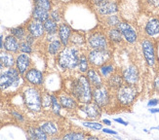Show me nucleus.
Listing matches in <instances>:
<instances>
[{"label":"nucleus","mask_w":159,"mask_h":140,"mask_svg":"<svg viewBox=\"0 0 159 140\" xmlns=\"http://www.w3.org/2000/svg\"><path fill=\"white\" fill-rule=\"evenodd\" d=\"M71 94L79 103L85 104L93 99V87L86 76L81 75L73 81L71 86Z\"/></svg>","instance_id":"obj_1"},{"label":"nucleus","mask_w":159,"mask_h":140,"mask_svg":"<svg viewBox=\"0 0 159 140\" xmlns=\"http://www.w3.org/2000/svg\"><path fill=\"white\" fill-rule=\"evenodd\" d=\"M80 59L79 50L75 47H66L59 55V65L63 69L73 70L78 67Z\"/></svg>","instance_id":"obj_2"},{"label":"nucleus","mask_w":159,"mask_h":140,"mask_svg":"<svg viewBox=\"0 0 159 140\" xmlns=\"http://www.w3.org/2000/svg\"><path fill=\"white\" fill-rule=\"evenodd\" d=\"M87 58L90 65L95 68H99L102 64L109 62L112 55L108 49H91V51L88 52Z\"/></svg>","instance_id":"obj_3"},{"label":"nucleus","mask_w":159,"mask_h":140,"mask_svg":"<svg viewBox=\"0 0 159 140\" xmlns=\"http://www.w3.org/2000/svg\"><path fill=\"white\" fill-rule=\"evenodd\" d=\"M138 95V90L134 85L125 84L116 90V98L123 106H129L132 104Z\"/></svg>","instance_id":"obj_4"},{"label":"nucleus","mask_w":159,"mask_h":140,"mask_svg":"<svg viewBox=\"0 0 159 140\" xmlns=\"http://www.w3.org/2000/svg\"><path fill=\"white\" fill-rule=\"evenodd\" d=\"M25 106L32 112H39L42 107V97L39 90L35 88H29L24 93Z\"/></svg>","instance_id":"obj_5"},{"label":"nucleus","mask_w":159,"mask_h":140,"mask_svg":"<svg viewBox=\"0 0 159 140\" xmlns=\"http://www.w3.org/2000/svg\"><path fill=\"white\" fill-rule=\"evenodd\" d=\"M142 51L143 58L146 59L147 64L150 67H152L156 63V53H155V45L153 41L150 38L147 37L143 38L141 41Z\"/></svg>","instance_id":"obj_6"},{"label":"nucleus","mask_w":159,"mask_h":140,"mask_svg":"<svg viewBox=\"0 0 159 140\" xmlns=\"http://www.w3.org/2000/svg\"><path fill=\"white\" fill-rule=\"evenodd\" d=\"M20 83V73L17 69L9 68L6 72L0 74V90H4Z\"/></svg>","instance_id":"obj_7"},{"label":"nucleus","mask_w":159,"mask_h":140,"mask_svg":"<svg viewBox=\"0 0 159 140\" xmlns=\"http://www.w3.org/2000/svg\"><path fill=\"white\" fill-rule=\"evenodd\" d=\"M92 101H94L101 108L108 106V104L110 103V93L108 87L102 86L99 88H93Z\"/></svg>","instance_id":"obj_8"},{"label":"nucleus","mask_w":159,"mask_h":140,"mask_svg":"<svg viewBox=\"0 0 159 140\" xmlns=\"http://www.w3.org/2000/svg\"><path fill=\"white\" fill-rule=\"evenodd\" d=\"M108 41L107 34L102 31H95L89 35L87 43L91 49H108Z\"/></svg>","instance_id":"obj_9"},{"label":"nucleus","mask_w":159,"mask_h":140,"mask_svg":"<svg viewBox=\"0 0 159 140\" xmlns=\"http://www.w3.org/2000/svg\"><path fill=\"white\" fill-rule=\"evenodd\" d=\"M95 6L97 13L102 17L113 15L118 12V4L115 0H102V2Z\"/></svg>","instance_id":"obj_10"},{"label":"nucleus","mask_w":159,"mask_h":140,"mask_svg":"<svg viewBox=\"0 0 159 140\" xmlns=\"http://www.w3.org/2000/svg\"><path fill=\"white\" fill-rule=\"evenodd\" d=\"M121 32L122 36L127 43L129 44H135L138 41V33L136 29L127 22H121L116 26Z\"/></svg>","instance_id":"obj_11"},{"label":"nucleus","mask_w":159,"mask_h":140,"mask_svg":"<svg viewBox=\"0 0 159 140\" xmlns=\"http://www.w3.org/2000/svg\"><path fill=\"white\" fill-rule=\"evenodd\" d=\"M122 77L125 84L136 86L140 80V72L138 67L134 64H131L122 71Z\"/></svg>","instance_id":"obj_12"},{"label":"nucleus","mask_w":159,"mask_h":140,"mask_svg":"<svg viewBox=\"0 0 159 140\" xmlns=\"http://www.w3.org/2000/svg\"><path fill=\"white\" fill-rule=\"evenodd\" d=\"M80 110L82 113L85 114L86 118L89 119L90 121L98 120L102 115V108L98 106L95 102H92V101L89 103L82 104Z\"/></svg>","instance_id":"obj_13"},{"label":"nucleus","mask_w":159,"mask_h":140,"mask_svg":"<svg viewBox=\"0 0 159 140\" xmlns=\"http://www.w3.org/2000/svg\"><path fill=\"white\" fill-rule=\"evenodd\" d=\"M144 33L148 38H156L159 36V19L151 18L144 25Z\"/></svg>","instance_id":"obj_14"},{"label":"nucleus","mask_w":159,"mask_h":140,"mask_svg":"<svg viewBox=\"0 0 159 140\" xmlns=\"http://www.w3.org/2000/svg\"><path fill=\"white\" fill-rule=\"evenodd\" d=\"M86 77L93 88H99L103 86V79L100 72L95 67H91L86 72Z\"/></svg>","instance_id":"obj_15"},{"label":"nucleus","mask_w":159,"mask_h":140,"mask_svg":"<svg viewBox=\"0 0 159 140\" xmlns=\"http://www.w3.org/2000/svg\"><path fill=\"white\" fill-rule=\"evenodd\" d=\"M72 34V29L71 27L67 24H61L58 29V35L59 39L61 42L63 46L66 47L70 41V37Z\"/></svg>","instance_id":"obj_16"},{"label":"nucleus","mask_w":159,"mask_h":140,"mask_svg":"<svg viewBox=\"0 0 159 140\" xmlns=\"http://www.w3.org/2000/svg\"><path fill=\"white\" fill-rule=\"evenodd\" d=\"M27 30H29L30 34H31L33 37H41L45 32L44 24L40 22V20L33 19V20L30 22V24H27Z\"/></svg>","instance_id":"obj_17"},{"label":"nucleus","mask_w":159,"mask_h":140,"mask_svg":"<svg viewBox=\"0 0 159 140\" xmlns=\"http://www.w3.org/2000/svg\"><path fill=\"white\" fill-rule=\"evenodd\" d=\"M25 79L30 84H32V85L39 86L43 83L44 77L41 71H39V70L35 68H32L27 70V72H25Z\"/></svg>","instance_id":"obj_18"},{"label":"nucleus","mask_w":159,"mask_h":140,"mask_svg":"<svg viewBox=\"0 0 159 140\" xmlns=\"http://www.w3.org/2000/svg\"><path fill=\"white\" fill-rule=\"evenodd\" d=\"M30 59L26 54H23L20 55L19 57L16 59V66H17V70L19 71V73L20 75L25 74V72L27 71V69L30 66Z\"/></svg>","instance_id":"obj_19"},{"label":"nucleus","mask_w":159,"mask_h":140,"mask_svg":"<svg viewBox=\"0 0 159 140\" xmlns=\"http://www.w3.org/2000/svg\"><path fill=\"white\" fill-rule=\"evenodd\" d=\"M107 80V87H108V89H111L113 90H117L120 87H122L124 85V80H123L122 74L113 73Z\"/></svg>","instance_id":"obj_20"},{"label":"nucleus","mask_w":159,"mask_h":140,"mask_svg":"<svg viewBox=\"0 0 159 140\" xmlns=\"http://www.w3.org/2000/svg\"><path fill=\"white\" fill-rule=\"evenodd\" d=\"M4 49L7 52L16 53L20 50V44L14 35H9L4 40Z\"/></svg>","instance_id":"obj_21"},{"label":"nucleus","mask_w":159,"mask_h":140,"mask_svg":"<svg viewBox=\"0 0 159 140\" xmlns=\"http://www.w3.org/2000/svg\"><path fill=\"white\" fill-rule=\"evenodd\" d=\"M77 100L74 98V97H71L70 95H61L60 97V102L61 104V107H64L66 109L68 110H74L77 107Z\"/></svg>","instance_id":"obj_22"},{"label":"nucleus","mask_w":159,"mask_h":140,"mask_svg":"<svg viewBox=\"0 0 159 140\" xmlns=\"http://www.w3.org/2000/svg\"><path fill=\"white\" fill-rule=\"evenodd\" d=\"M98 70H99V72L102 75V78L108 79L113 73H115V66L109 61V62H107V63H105V64H102V66H100L98 68Z\"/></svg>","instance_id":"obj_23"},{"label":"nucleus","mask_w":159,"mask_h":140,"mask_svg":"<svg viewBox=\"0 0 159 140\" xmlns=\"http://www.w3.org/2000/svg\"><path fill=\"white\" fill-rule=\"evenodd\" d=\"M107 37H108V40L114 44H119L124 40L121 32L119 31V29L117 28V27H110L107 32Z\"/></svg>","instance_id":"obj_24"},{"label":"nucleus","mask_w":159,"mask_h":140,"mask_svg":"<svg viewBox=\"0 0 159 140\" xmlns=\"http://www.w3.org/2000/svg\"><path fill=\"white\" fill-rule=\"evenodd\" d=\"M0 61H1L3 66L8 67V68L13 67L14 64L16 63L14 57L10 54V52H7V51L6 52L5 51L0 52Z\"/></svg>","instance_id":"obj_25"},{"label":"nucleus","mask_w":159,"mask_h":140,"mask_svg":"<svg viewBox=\"0 0 159 140\" xmlns=\"http://www.w3.org/2000/svg\"><path fill=\"white\" fill-rule=\"evenodd\" d=\"M48 12H49V11L44 10L42 8H39V7L35 6V7H34L33 11H32V18L34 20H40V22L44 23L45 20H47L50 17L49 13H48Z\"/></svg>","instance_id":"obj_26"},{"label":"nucleus","mask_w":159,"mask_h":140,"mask_svg":"<svg viewBox=\"0 0 159 140\" xmlns=\"http://www.w3.org/2000/svg\"><path fill=\"white\" fill-rule=\"evenodd\" d=\"M27 133L31 139H39V140H46L48 135L39 128H30L27 129Z\"/></svg>","instance_id":"obj_27"},{"label":"nucleus","mask_w":159,"mask_h":140,"mask_svg":"<svg viewBox=\"0 0 159 140\" xmlns=\"http://www.w3.org/2000/svg\"><path fill=\"white\" fill-rule=\"evenodd\" d=\"M40 129H42L48 136H53L56 135L58 133V128L57 125L52 122H45L43 124H41Z\"/></svg>","instance_id":"obj_28"},{"label":"nucleus","mask_w":159,"mask_h":140,"mask_svg":"<svg viewBox=\"0 0 159 140\" xmlns=\"http://www.w3.org/2000/svg\"><path fill=\"white\" fill-rule=\"evenodd\" d=\"M43 24H44L45 32H47L48 34H56L57 33V31L59 29V26L54 20L48 19Z\"/></svg>","instance_id":"obj_29"},{"label":"nucleus","mask_w":159,"mask_h":140,"mask_svg":"<svg viewBox=\"0 0 159 140\" xmlns=\"http://www.w3.org/2000/svg\"><path fill=\"white\" fill-rule=\"evenodd\" d=\"M90 63H89V60H88V58L86 55H83L81 54L80 55V59H79V63H78V68H79V71L84 74L88 71V69L90 68L89 67Z\"/></svg>","instance_id":"obj_30"},{"label":"nucleus","mask_w":159,"mask_h":140,"mask_svg":"<svg viewBox=\"0 0 159 140\" xmlns=\"http://www.w3.org/2000/svg\"><path fill=\"white\" fill-rule=\"evenodd\" d=\"M63 46L60 40H53L51 43L48 46V52L50 53V55H57L60 51H61V48Z\"/></svg>","instance_id":"obj_31"},{"label":"nucleus","mask_w":159,"mask_h":140,"mask_svg":"<svg viewBox=\"0 0 159 140\" xmlns=\"http://www.w3.org/2000/svg\"><path fill=\"white\" fill-rule=\"evenodd\" d=\"M121 22L120 18L116 15V14H113V15H109L107 16L105 19V23L107 26L109 27H116L118 25V24Z\"/></svg>","instance_id":"obj_32"},{"label":"nucleus","mask_w":159,"mask_h":140,"mask_svg":"<svg viewBox=\"0 0 159 140\" xmlns=\"http://www.w3.org/2000/svg\"><path fill=\"white\" fill-rule=\"evenodd\" d=\"M87 136L84 132L79 131V132H68V133L65 134L63 138L66 140H81V139H85Z\"/></svg>","instance_id":"obj_33"},{"label":"nucleus","mask_w":159,"mask_h":140,"mask_svg":"<svg viewBox=\"0 0 159 140\" xmlns=\"http://www.w3.org/2000/svg\"><path fill=\"white\" fill-rule=\"evenodd\" d=\"M51 107L55 114L56 115L60 114L61 109V104L55 95H51Z\"/></svg>","instance_id":"obj_34"},{"label":"nucleus","mask_w":159,"mask_h":140,"mask_svg":"<svg viewBox=\"0 0 159 140\" xmlns=\"http://www.w3.org/2000/svg\"><path fill=\"white\" fill-rule=\"evenodd\" d=\"M82 125H83V127L90 129H93V130H101V129H102V125H101L98 122H92V121L83 122Z\"/></svg>","instance_id":"obj_35"},{"label":"nucleus","mask_w":159,"mask_h":140,"mask_svg":"<svg viewBox=\"0 0 159 140\" xmlns=\"http://www.w3.org/2000/svg\"><path fill=\"white\" fill-rule=\"evenodd\" d=\"M11 32H12V35H14L17 39H20V40L24 39L25 35V29L22 26L16 27V28H12Z\"/></svg>","instance_id":"obj_36"},{"label":"nucleus","mask_w":159,"mask_h":140,"mask_svg":"<svg viewBox=\"0 0 159 140\" xmlns=\"http://www.w3.org/2000/svg\"><path fill=\"white\" fill-rule=\"evenodd\" d=\"M34 4H35V6L39 7V8H42L47 11H49L52 6L50 0H34Z\"/></svg>","instance_id":"obj_37"},{"label":"nucleus","mask_w":159,"mask_h":140,"mask_svg":"<svg viewBox=\"0 0 159 140\" xmlns=\"http://www.w3.org/2000/svg\"><path fill=\"white\" fill-rule=\"evenodd\" d=\"M70 39H71V42H73V43H75V45H82L83 43H84V36H83L82 34H79V33H76V34H71Z\"/></svg>","instance_id":"obj_38"},{"label":"nucleus","mask_w":159,"mask_h":140,"mask_svg":"<svg viewBox=\"0 0 159 140\" xmlns=\"http://www.w3.org/2000/svg\"><path fill=\"white\" fill-rule=\"evenodd\" d=\"M20 50L22 51L24 54H30L32 52V49H31V44L29 43L27 41L23 42V43L20 44Z\"/></svg>","instance_id":"obj_39"},{"label":"nucleus","mask_w":159,"mask_h":140,"mask_svg":"<svg viewBox=\"0 0 159 140\" xmlns=\"http://www.w3.org/2000/svg\"><path fill=\"white\" fill-rule=\"evenodd\" d=\"M42 106H51V95H46L42 98Z\"/></svg>","instance_id":"obj_40"},{"label":"nucleus","mask_w":159,"mask_h":140,"mask_svg":"<svg viewBox=\"0 0 159 140\" xmlns=\"http://www.w3.org/2000/svg\"><path fill=\"white\" fill-rule=\"evenodd\" d=\"M50 16H51V19L54 20L56 23H58V22H60V20H61L60 14H59L57 11H53V12L51 13V15H50Z\"/></svg>","instance_id":"obj_41"},{"label":"nucleus","mask_w":159,"mask_h":140,"mask_svg":"<svg viewBox=\"0 0 159 140\" xmlns=\"http://www.w3.org/2000/svg\"><path fill=\"white\" fill-rule=\"evenodd\" d=\"M159 103V99L157 98H153V99H150L148 102V107H154L156 105Z\"/></svg>","instance_id":"obj_42"},{"label":"nucleus","mask_w":159,"mask_h":140,"mask_svg":"<svg viewBox=\"0 0 159 140\" xmlns=\"http://www.w3.org/2000/svg\"><path fill=\"white\" fill-rule=\"evenodd\" d=\"M102 132H105V133H107V134H112V135L117 134V132L115 130L109 129H102Z\"/></svg>","instance_id":"obj_43"},{"label":"nucleus","mask_w":159,"mask_h":140,"mask_svg":"<svg viewBox=\"0 0 159 140\" xmlns=\"http://www.w3.org/2000/svg\"><path fill=\"white\" fill-rule=\"evenodd\" d=\"M153 88H154L156 90H159V75L155 77L154 82H153Z\"/></svg>","instance_id":"obj_44"},{"label":"nucleus","mask_w":159,"mask_h":140,"mask_svg":"<svg viewBox=\"0 0 159 140\" xmlns=\"http://www.w3.org/2000/svg\"><path fill=\"white\" fill-rule=\"evenodd\" d=\"M148 3L153 7H159V0H148Z\"/></svg>","instance_id":"obj_45"},{"label":"nucleus","mask_w":159,"mask_h":140,"mask_svg":"<svg viewBox=\"0 0 159 140\" xmlns=\"http://www.w3.org/2000/svg\"><path fill=\"white\" fill-rule=\"evenodd\" d=\"M12 114H13V116L15 117L16 119H18L19 121H20V122H22V121H24V117H23L22 115H20V114L17 113V112H13Z\"/></svg>","instance_id":"obj_46"},{"label":"nucleus","mask_w":159,"mask_h":140,"mask_svg":"<svg viewBox=\"0 0 159 140\" xmlns=\"http://www.w3.org/2000/svg\"><path fill=\"white\" fill-rule=\"evenodd\" d=\"M114 121H115L116 123H119V124H121V125H128V123H127V122H125L124 120H122L121 118H117V119H114Z\"/></svg>","instance_id":"obj_47"},{"label":"nucleus","mask_w":159,"mask_h":140,"mask_svg":"<svg viewBox=\"0 0 159 140\" xmlns=\"http://www.w3.org/2000/svg\"><path fill=\"white\" fill-rule=\"evenodd\" d=\"M149 112L150 113H152V114H156V113H159V108H151L149 109Z\"/></svg>","instance_id":"obj_48"},{"label":"nucleus","mask_w":159,"mask_h":140,"mask_svg":"<svg viewBox=\"0 0 159 140\" xmlns=\"http://www.w3.org/2000/svg\"><path fill=\"white\" fill-rule=\"evenodd\" d=\"M102 123L105 124V125H111V122H110L109 120H107V119H103Z\"/></svg>","instance_id":"obj_49"},{"label":"nucleus","mask_w":159,"mask_h":140,"mask_svg":"<svg viewBox=\"0 0 159 140\" xmlns=\"http://www.w3.org/2000/svg\"><path fill=\"white\" fill-rule=\"evenodd\" d=\"M4 48V43H3V40H2V36H0V49Z\"/></svg>","instance_id":"obj_50"},{"label":"nucleus","mask_w":159,"mask_h":140,"mask_svg":"<svg viewBox=\"0 0 159 140\" xmlns=\"http://www.w3.org/2000/svg\"><path fill=\"white\" fill-rule=\"evenodd\" d=\"M91 1H92L95 5H97V4H99L100 2H102V0H91Z\"/></svg>","instance_id":"obj_51"},{"label":"nucleus","mask_w":159,"mask_h":140,"mask_svg":"<svg viewBox=\"0 0 159 140\" xmlns=\"http://www.w3.org/2000/svg\"><path fill=\"white\" fill-rule=\"evenodd\" d=\"M88 139H99V137H97V136H89Z\"/></svg>","instance_id":"obj_52"},{"label":"nucleus","mask_w":159,"mask_h":140,"mask_svg":"<svg viewBox=\"0 0 159 140\" xmlns=\"http://www.w3.org/2000/svg\"><path fill=\"white\" fill-rule=\"evenodd\" d=\"M60 1H61V2H70V0H60Z\"/></svg>","instance_id":"obj_53"},{"label":"nucleus","mask_w":159,"mask_h":140,"mask_svg":"<svg viewBox=\"0 0 159 140\" xmlns=\"http://www.w3.org/2000/svg\"><path fill=\"white\" fill-rule=\"evenodd\" d=\"M3 68V64L1 63V61H0V70H1Z\"/></svg>","instance_id":"obj_54"}]
</instances>
